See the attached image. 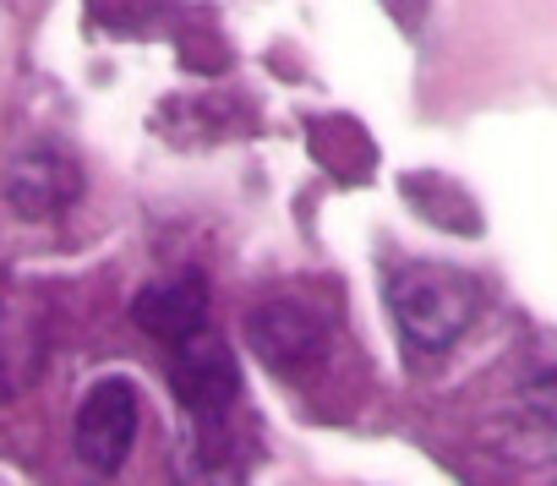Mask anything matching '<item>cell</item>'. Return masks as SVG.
<instances>
[{
  "label": "cell",
  "instance_id": "cell-1",
  "mask_svg": "<svg viewBox=\"0 0 557 486\" xmlns=\"http://www.w3.org/2000/svg\"><path fill=\"white\" fill-rule=\"evenodd\" d=\"M388 301H394V317H399L410 350H426V356L448 350L475 317V290L459 274L426 269V263L399 269L388 285Z\"/></svg>",
  "mask_w": 557,
  "mask_h": 486
},
{
  "label": "cell",
  "instance_id": "cell-2",
  "mask_svg": "<svg viewBox=\"0 0 557 486\" xmlns=\"http://www.w3.org/2000/svg\"><path fill=\"white\" fill-rule=\"evenodd\" d=\"M246 339L273 372H307L329 350V317L301 296H268L246 312Z\"/></svg>",
  "mask_w": 557,
  "mask_h": 486
},
{
  "label": "cell",
  "instance_id": "cell-3",
  "mask_svg": "<svg viewBox=\"0 0 557 486\" xmlns=\"http://www.w3.org/2000/svg\"><path fill=\"white\" fill-rule=\"evenodd\" d=\"M137 388L126 377H99L77 410V426H72V448L77 459L94 470V475H115L126 459H132V443H137Z\"/></svg>",
  "mask_w": 557,
  "mask_h": 486
},
{
  "label": "cell",
  "instance_id": "cell-4",
  "mask_svg": "<svg viewBox=\"0 0 557 486\" xmlns=\"http://www.w3.org/2000/svg\"><path fill=\"white\" fill-rule=\"evenodd\" d=\"M170 388L191 415H219L224 404H235L240 394V366L235 350L213 334V328H191L181 339H170Z\"/></svg>",
  "mask_w": 557,
  "mask_h": 486
},
{
  "label": "cell",
  "instance_id": "cell-5",
  "mask_svg": "<svg viewBox=\"0 0 557 486\" xmlns=\"http://www.w3.org/2000/svg\"><path fill=\"white\" fill-rule=\"evenodd\" d=\"M83 191V175L72 159H61L55 148H34L12 164L7 175V197L23 219H55L61 208H72V197Z\"/></svg>",
  "mask_w": 557,
  "mask_h": 486
},
{
  "label": "cell",
  "instance_id": "cell-6",
  "mask_svg": "<svg viewBox=\"0 0 557 486\" xmlns=\"http://www.w3.org/2000/svg\"><path fill=\"white\" fill-rule=\"evenodd\" d=\"M132 317L137 328H148L153 339H181L191 334L202 317H208V285L197 274H181V279H164V285H148L137 301H132Z\"/></svg>",
  "mask_w": 557,
  "mask_h": 486
}]
</instances>
